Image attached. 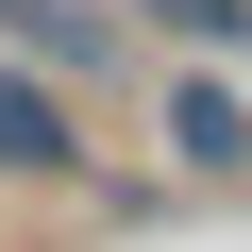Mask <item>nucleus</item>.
<instances>
[{
  "label": "nucleus",
  "instance_id": "f03ea898",
  "mask_svg": "<svg viewBox=\"0 0 252 252\" xmlns=\"http://www.w3.org/2000/svg\"><path fill=\"white\" fill-rule=\"evenodd\" d=\"M168 152H185V168H235V152H252V101H235V84H185V101H168Z\"/></svg>",
  "mask_w": 252,
  "mask_h": 252
},
{
  "label": "nucleus",
  "instance_id": "f257e3e1",
  "mask_svg": "<svg viewBox=\"0 0 252 252\" xmlns=\"http://www.w3.org/2000/svg\"><path fill=\"white\" fill-rule=\"evenodd\" d=\"M0 168H17V185H67V168H84V135H67V101H51L34 67H0Z\"/></svg>",
  "mask_w": 252,
  "mask_h": 252
},
{
  "label": "nucleus",
  "instance_id": "20e7f679",
  "mask_svg": "<svg viewBox=\"0 0 252 252\" xmlns=\"http://www.w3.org/2000/svg\"><path fill=\"white\" fill-rule=\"evenodd\" d=\"M152 17H168L185 51H235V34H252V0H152Z\"/></svg>",
  "mask_w": 252,
  "mask_h": 252
},
{
  "label": "nucleus",
  "instance_id": "7ed1b4c3",
  "mask_svg": "<svg viewBox=\"0 0 252 252\" xmlns=\"http://www.w3.org/2000/svg\"><path fill=\"white\" fill-rule=\"evenodd\" d=\"M0 34L51 51V67H101V17H84V0H0Z\"/></svg>",
  "mask_w": 252,
  "mask_h": 252
}]
</instances>
